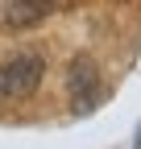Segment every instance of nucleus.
<instances>
[{
    "label": "nucleus",
    "mask_w": 141,
    "mask_h": 149,
    "mask_svg": "<svg viewBox=\"0 0 141 149\" xmlns=\"http://www.w3.org/2000/svg\"><path fill=\"white\" fill-rule=\"evenodd\" d=\"M46 74V58L38 50H17L0 62V100H21V95H33Z\"/></svg>",
    "instance_id": "1"
},
{
    "label": "nucleus",
    "mask_w": 141,
    "mask_h": 149,
    "mask_svg": "<svg viewBox=\"0 0 141 149\" xmlns=\"http://www.w3.org/2000/svg\"><path fill=\"white\" fill-rule=\"evenodd\" d=\"M66 95H70V112H75V116H87V112L100 104V95H104L100 70H96V62L87 58V54H75L70 66H66Z\"/></svg>",
    "instance_id": "2"
},
{
    "label": "nucleus",
    "mask_w": 141,
    "mask_h": 149,
    "mask_svg": "<svg viewBox=\"0 0 141 149\" xmlns=\"http://www.w3.org/2000/svg\"><path fill=\"white\" fill-rule=\"evenodd\" d=\"M62 0H8L4 8V25L8 29H33L38 21H46Z\"/></svg>",
    "instance_id": "3"
}]
</instances>
